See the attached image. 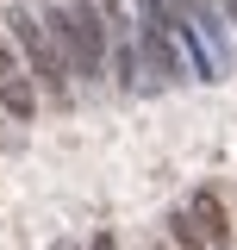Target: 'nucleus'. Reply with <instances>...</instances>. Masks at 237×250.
Listing matches in <instances>:
<instances>
[{"label": "nucleus", "mask_w": 237, "mask_h": 250, "mask_svg": "<svg viewBox=\"0 0 237 250\" xmlns=\"http://www.w3.org/2000/svg\"><path fill=\"white\" fill-rule=\"evenodd\" d=\"M50 31H57L69 69H75L81 82H100V69H106V25H100V6H69V13L50 19Z\"/></svg>", "instance_id": "obj_1"}, {"label": "nucleus", "mask_w": 237, "mask_h": 250, "mask_svg": "<svg viewBox=\"0 0 237 250\" xmlns=\"http://www.w3.org/2000/svg\"><path fill=\"white\" fill-rule=\"evenodd\" d=\"M6 25H13V38H19V50L31 57V69H38V82L50 88V100H69V82H75V69H69V57L57 50V31L44 38V25L31 19L25 6H19V13H13Z\"/></svg>", "instance_id": "obj_2"}, {"label": "nucleus", "mask_w": 237, "mask_h": 250, "mask_svg": "<svg viewBox=\"0 0 237 250\" xmlns=\"http://www.w3.org/2000/svg\"><path fill=\"white\" fill-rule=\"evenodd\" d=\"M187 213H194V225L206 231V244H212V250L231 244V219H225V207H218V194H194V207H187Z\"/></svg>", "instance_id": "obj_3"}, {"label": "nucleus", "mask_w": 237, "mask_h": 250, "mask_svg": "<svg viewBox=\"0 0 237 250\" xmlns=\"http://www.w3.org/2000/svg\"><path fill=\"white\" fill-rule=\"evenodd\" d=\"M0 106H6L13 119H31V113H38V88H31L19 69H6V75H0Z\"/></svg>", "instance_id": "obj_4"}, {"label": "nucleus", "mask_w": 237, "mask_h": 250, "mask_svg": "<svg viewBox=\"0 0 237 250\" xmlns=\"http://www.w3.org/2000/svg\"><path fill=\"white\" fill-rule=\"evenodd\" d=\"M169 238H175V250H212L206 231L194 225V213H175V219H169Z\"/></svg>", "instance_id": "obj_5"}, {"label": "nucleus", "mask_w": 237, "mask_h": 250, "mask_svg": "<svg viewBox=\"0 0 237 250\" xmlns=\"http://www.w3.org/2000/svg\"><path fill=\"white\" fill-rule=\"evenodd\" d=\"M6 69H19V62H13V50H6V44H0V75H6Z\"/></svg>", "instance_id": "obj_6"}, {"label": "nucleus", "mask_w": 237, "mask_h": 250, "mask_svg": "<svg viewBox=\"0 0 237 250\" xmlns=\"http://www.w3.org/2000/svg\"><path fill=\"white\" fill-rule=\"evenodd\" d=\"M94 250H113V231H100V238H94Z\"/></svg>", "instance_id": "obj_7"}, {"label": "nucleus", "mask_w": 237, "mask_h": 250, "mask_svg": "<svg viewBox=\"0 0 237 250\" xmlns=\"http://www.w3.org/2000/svg\"><path fill=\"white\" fill-rule=\"evenodd\" d=\"M225 6H231V19H237V0H225Z\"/></svg>", "instance_id": "obj_8"}, {"label": "nucleus", "mask_w": 237, "mask_h": 250, "mask_svg": "<svg viewBox=\"0 0 237 250\" xmlns=\"http://www.w3.org/2000/svg\"><path fill=\"white\" fill-rule=\"evenodd\" d=\"M156 250H169V244H156Z\"/></svg>", "instance_id": "obj_9"}, {"label": "nucleus", "mask_w": 237, "mask_h": 250, "mask_svg": "<svg viewBox=\"0 0 237 250\" xmlns=\"http://www.w3.org/2000/svg\"><path fill=\"white\" fill-rule=\"evenodd\" d=\"M62 250H75V244H62Z\"/></svg>", "instance_id": "obj_10"}]
</instances>
